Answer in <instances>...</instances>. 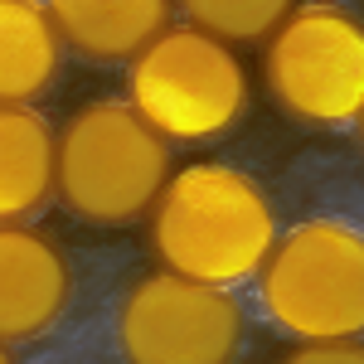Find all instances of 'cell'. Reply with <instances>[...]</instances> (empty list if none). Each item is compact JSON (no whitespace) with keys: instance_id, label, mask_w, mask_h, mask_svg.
<instances>
[{"instance_id":"cell-5","label":"cell","mask_w":364,"mask_h":364,"mask_svg":"<svg viewBox=\"0 0 364 364\" xmlns=\"http://www.w3.org/2000/svg\"><path fill=\"white\" fill-rule=\"evenodd\" d=\"M267 92L291 122L345 127L364 112V25L326 0L296 5L262 58Z\"/></svg>"},{"instance_id":"cell-6","label":"cell","mask_w":364,"mask_h":364,"mask_svg":"<svg viewBox=\"0 0 364 364\" xmlns=\"http://www.w3.org/2000/svg\"><path fill=\"white\" fill-rule=\"evenodd\" d=\"M117 336L127 364H228L243 340V311L228 287L151 272L127 291Z\"/></svg>"},{"instance_id":"cell-1","label":"cell","mask_w":364,"mask_h":364,"mask_svg":"<svg viewBox=\"0 0 364 364\" xmlns=\"http://www.w3.org/2000/svg\"><path fill=\"white\" fill-rule=\"evenodd\" d=\"M277 243V214L267 195L233 166H185L170 175L156 219H151V248L166 272L209 282V287H238L257 277L262 257Z\"/></svg>"},{"instance_id":"cell-11","label":"cell","mask_w":364,"mask_h":364,"mask_svg":"<svg viewBox=\"0 0 364 364\" xmlns=\"http://www.w3.org/2000/svg\"><path fill=\"white\" fill-rule=\"evenodd\" d=\"M190 25L224 39V44H252L296 10V0H180Z\"/></svg>"},{"instance_id":"cell-3","label":"cell","mask_w":364,"mask_h":364,"mask_svg":"<svg viewBox=\"0 0 364 364\" xmlns=\"http://www.w3.org/2000/svg\"><path fill=\"white\" fill-rule=\"evenodd\" d=\"M262 306L296 340L364 336V233L340 219H311L282 233L257 267Z\"/></svg>"},{"instance_id":"cell-4","label":"cell","mask_w":364,"mask_h":364,"mask_svg":"<svg viewBox=\"0 0 364 364\" xmlns=\"http://www.w3.org/2000/svg\"><path fill=\"white\" fill-rule=\"evenodd\" d=\"M127 102L166 141H214L248 107V73L224 39L195 25L161 29L132 58Z\"/></svg>"},{"instance_id":"cell-7","label":"cell","mask_w":364,"mask_h":364,"mask_svg":"<svg viewBox=\"0 0 364 364\" xmlns=\"http://www.w3.org/2000/svg\"><path fill=\"white\" fill-rule=\"evenodd\" d=\"M68 306L63 252L25 224H0V340L49 331Z\"/></svg>"},{"instance_id":"cell-14","label":"cell","mask_w":364,"mask_h":364,"mask_svg":"<svg viewBox=\"0 0 364 364\" xmlns=\"http://www.w3.org/2000/svg\"><path fill=\"white\" fill-rule=\"evenodd\" d=\"M360 136H364V112H360Z\"/></svg>"},{"instance_id":"cell-12","label":"cell","mask_w":364,"mask_h":364,"mask_svg":"<svg viewBox=\"0 0 364 364\" xmlns=\"http://www.w3.org/2000/svg\"><path fill=\"white\" fill-rule=\"evenodd\" d=\"M287 364H364L360 340H301V350H291Z\"/></svg>"},{"instance_id":"cell-9","label":"cell","mask_w":364,"mask_h":364,"mask_svg":"<svg viewBox=\"0 0 364 364\" xmlns=\"http://www.w3.org/2000/svg\"><path fill=\"white\" fill-rule=\"evenodd\" d=\"M58 39L44 0H0V102L29 107L58 73Z\"/></svg>"},{"instance_id":"cell-10","label":"cell","mask_w":364,"mask_h":364,"mask_svg":"<svg viewBox=\"0 0 364 364\" xmlns=\"http://www.w3.org/2000/svg\"><path fill=\"white\" fill-rule=\"evenodd\" d=\"M54 132L29 107L0 102V224H20L54 195Z\"/></svg>"},{"instance_id":"cell-13","label":"cell","mask_w":364,"mask_h":364,"mask_svg":"<svg viewBox=\"0 0 364 364\" xmlns=\"http://www.w3.org/2000/svg\"><path fill=\"white\" fill-rule=\"evenodd\" d=\"M0 364H15V360H10V350H5V340H0Z\"/></svg>"},{"instance_id":"cell-2","label":"cell","mask_w":364,"mask_h":364,"mask_svg":"<svg viewBox=\"0 0 364 364\" xmlns=\"http://www.w3.org/2000/svg\"><path fill=\"white\" fill-rule=\"evenodd\" d=\"M170 180V141L132 102H92L54 146V195L87 224H132Z\"/></svg>"},{"instance_id":"cell-8","label":"cell","mask_w":364,"mask_h":364,"mask_svg":"<svg viewBox=\"0 0 364 364\" xmlns=\"http://www.w3.org/2000/svg\"><path fill=\"white\" fill-rule=\"evenodd\" d=\"M58 39L83 58H136L161 29H170V0H44Z\"/></svg>"}]
</instances>
